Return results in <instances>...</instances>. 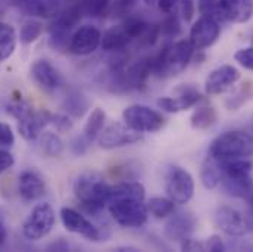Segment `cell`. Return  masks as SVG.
I'll return each instance as SVG.
<instances>
[{"label": "cell", "mask_w": 253, "mask_h": 252, "mask_svg": "<svg viewBox=\"0 0 253 252\" xmlns=\"http://www.w3.org/2000/svg\"><path fill=\"white\" fill-rule=\"evenodd\" d=\"M105 121H106V114L102 108H94L87 121H85V126H84V130H83V134L87 140L93 142L96 140L100 133L103 131V127H105Z\"/></svg>", "instance_id": "cell-29"}, {"label": "cell", "mask_w": 253, "mask_h": 252, "mask_svg": "<svg viewBox=\"0 0 253 252\" xmlns=\"http://www.w3.org/2000/svg\"><path fill=\"white\" fill-rule=\"evenodd\" d=\"M161 28V34L168 37V39H172V37H177L180 34V21L177 18L175 13H169L168 18H165V21L159 25Z\"/></svg>", "instance_id": "cell-36"}, {"label": "cell", "mask_w": 253, "mask_h": 252, "mask_svg": "<svg viewBox=\"0 0 253 252\" xmlns=\"http://www.w3.org/2000/svg\"><path fill=\"white\" fill-rule=\"evenodd\" d=\"M19 9L33 18H55L62 10V0H25L19 4Z\"/></svg>", "instance_id": "cell-20"}, {"label": "cell", "mask_w": 253, "mask_h": 252, "mask_svg": "<svg viewBox=\"0 0 253 252\" xmlns=\"http://www.w3.org/2000/svg\"><path fill=\"white\" fill-rule=\"evenodd\" d=\"M52 120V114L49 111H33L28 117H25L24 120L18 121V130L21 133V136L25 140H36L40 137L42 131L44 130V127L50 124Z\"/></svg>", "instance_id": "cell-18"}, {"label": "cell", "mask_w": 253, "mask_h": 252, "mask_svg": "<svg viewBox=\"0 0 253 252\" xmlns=\"http://www.w3.org/2000/svg\"><path fill=\"white\" fill-rule=\"evenodd\" d=\"M4 242H6V229H4L3 223L0 221V248L4 245Z\"/></svg>", "instance_id": "cell-51"}, {"label": "cell", "mask_w": 253, "mask_h": 252, "mask_svg": "<svg viewBox=\"0 0 253 252\" xmlns=\"http://www.w3.org/2000/svg\"><path fill=\"white\" fill-rule=\"evenodd\" d=\"M108 208L115 223L126 229H137L144 226L149 217V211L144 201L138 199H111L108 202Z\"/></svg>", "instance_id": "cell-5"}, {"label": "cell", "mask_w": 253, "mask_h": 252, "mask_svg": "<svg viewBox=\"0 0 253 252\" xmlns=\"http://www.w3.org/2000/svg\"><path fill=\"white\" fill-rule=\"evenodd\" d=\"M248 201V211L245 215V223H246V229L248 230H253V190L251 195L246 198Z\"/></svg>", "instance_id": "cell-47"}, {"label": "cell", "mask_w": 253, "mask_h": 252, "mask_svg": "<svg viewBox=\"0 0 253 252\" xmlns=\"http://www.w3.org/2000/svg\"><path fill=\"white\" fill-rule=\"evenodd\" d=\"M33 111H34V108L25 101H16V102H12L6 106V112L9 115H12L13 118H16L18 121L28 117Z\"/></svg>", "instance_id": "cell-35"}, {"label": "cell", "mask_w": 253, "mask_h": 252, "mask_svg": "<svg viewBox=\"0 0 253 252\" xmlns=\"http://www.w3.org/2000/svg\"><path fill=\"white\" fill-rule=\"evenodd\" d=\"M213 218L216 227L221 229L230 238H239L245 235V232L248 230L245 223V215L233 206H227V205L218 206Z\"/></svg>", "instance_id": "cell-16"}, {"label": "cell", "mask_w": 253, "mask_h": 252, "mask_svg": "<svg viewBox=\"0 0 253 252\" xmlns=\"http://www.w3.org/2000/svg\"><path fill=\"white\" fill-rule=\"evenodd\" d=\"M180 247H181V251H205V244L191 238L181 242Z\"/></svg>", "instance_id": "cell-46"}, {"label": "cell", "mask_w": 253, "mask_h": 252, "mask_svg": "<svg viewBox=\"0 0 253 252\" xmlns=\"http://www.w3.org/2000/svg\"><path fill=\"white\" fill-rule=\"evenodd\" d=\"M13 164H15L13 155L9 151H6V149H0V176L4 171H7L9 168H12Z\"/></svg>", "instance_id": "cell-45"}, {"label": "cell", "mask_w": 253, "mask_h": 252, "mask_svg": "<svg viewBox=\"0 0 253 252\" xmlns=\"http://www.w3.org/2000/svg\"><path fill=\"white\" fill-rule=\"evenodd\" d=\"M10 1H12V3H15V4H18V6H19V4H21V3H24V1H25V0H10Z\"/></svg>", "instance_id": "cell-53"}, {"label": "cell", "mask_w": 253, "mask_h": 252, "mask_svg": "<svg viewBox=\"0 0 253 252\" xmlns=\"http://www.w3.org/2000/svg\"><path fill=\"white\" fill-rule=\"evenodd\" d=\"M205 244V251L211 252H224L227 251V245L224 244V241L221 239V236L218 235H212L211 238H208Z\"/></svg>", "instance_id": "cell-44"}, {"label": "cell", "mask_w": 253, "mask_h": 252, "mask_svg": "<svg viewBox=\"0 0 253 252\" xmlns=\"http://www.w3.org/2000/svg\"><path fill=\"white\" fill-rule=\"evenodd\" d=\"M251 131L253 133V118H252V123H251Z\"/></svg>", "instance_id": "cell-54"}, {"label": "cell", "mask_w": 253, "mask_h": 252, "mask_svg": "<svg viewBox=\"0 0 253 252\" xmlns=\"http://www.w3.org/2000/svg\"><path fill=\"white\" fill-rule=\"evenodd\" d=\"M123 121L137 133H156L165 124V118L158 111L140 103L126 106Z\"/></svg>", "instance_id": "cell-7"}, {"label": "cell", "mask_w": 253, "mask_h": 252, "mask_svg": "<svg viewBox=\"0 0 253 252\" xmlns=\"http://www.w3.org/2000/svg\"><path fill=\"white\" fill-rule=\"evenodd\" d=\"M221 168L216 159H213L212 156H208V159L202 164L200 168V182L203 185V188L208 190H213L215 188L219 186L221 183Z\"/></svg>", "instance_id": "cell-26"}, {"label": "cell", "mask_w": 253, "mask_h": 252, "mask_svg": "<svg viewBox=\"0 0 253 252\" xmlns=\"http://www.w3.org/2000/svg\"><path fill=\"white\" fill-rule=\"evenodd\" d=\"M56 215L50 203H39L33 208L22 224V235L30 241H40L50 235Z\"/></svg>", "instance_id": "cell-6"}, {"label": "cell", "mask_w": 253, "mask_h": 252, "mask_svg": "<svg viewBox=\"0 0 253 252\" xmlns=\"http://www.w3.org/2000/svg\"><path fill=\"white\" fill-rule=\"evenodd\" d=\"M16 43H18V36L13 25L0 21V62L9 59L13 55L16 49Z\"/></svg>", "instance_id": "cell-25"}, {"label": "cell", "mask_w": 253, "mask_h": 252, "mask_svg": "<svg viewBox=\"0 0 253 252\" xmlns=\"http://www.w3.org/2000/svg\"><path fill=\"white\" fill-rule=\"evenodd\" d=\"M90 143H91V142L87 140V139L84 137V134H83V136H77V137H74L72 142H71V152H72L75 156H83V155L87 152Z\"/></svg>", "instance_id": "cell-41"}, {"label": "cell", "mask_w": 253, "mask_h": 252, "mask_svg": "<svg viewBox=\"0 0 253 252\" xmlns=\"http://www.w3.org/2000/svg\"><path fill=\"white\" fill-rule=\"evenodd\" d=\"M131 39L128 36V33L126 31L124 25H115L111 27L109 30H106L102 34V49L105 52H111V53H121L124 52L126 48L129 46Z\"/></svg>", "instance_id": "cell-21"}, {"label": "cell", "mask_w": 253, "mask_h": 252, "mask_svg": "<svg viewBox=\"0 0 253 252\" xmlns=\"http://www.w3.org/2000/svg\"><path fill=\"white\" fill-rule=\"evenodd\" d=\"M225 19L236 24L248 22L253 15V0H221Z\"/></svg>", "instance_id": "cell-22"}, {"label": "cell", "mask_w": 253, "mask_h": 252, "mask_svg": "<svg viewBox=\"0 0 253 252\" xmlns=\"http://www.w3.org/2000/svg\"><path fill=\"white\" fill-rule=\"evenodd\" d=\"M135 3L137 0H112L109 10L114 16H124L129 13V10L135 6Z\"/></svg>", "instance_id": "cell-38"}, {"label": "cell", "mask_w": 253, "mask_h": 252, "mask_svg": "<svg viewBox=\"0 0 253 252\" xmlns=\"http://www.w3.org/2000/svg\"><path fill=\"white\" fill-rule=\"evenodd\" d=\"M197 226V218L190 211H181L177 214H171V218L167 221L164 227V235L167 239L181 244L186 239L191 238L194 229Z\"/></svg>", "instance_id": "cell-14"}, {"label": "cell", "mask_w": 253, "mask_h": 252, "mask_svg": "<svg viewBox=\"0 0 253 252\" xmlns=\"http://www.w3.org/2000/svg\"><path fill=\"white\" fill-rule=\"evenodd\" d=\"M251 96H252V93H251V90H249V86H246V87H243V89L237 93V96H233V98L227 102V106H228L230 109H236V108H239L240 105H243V102H246Z\"/></svg>", "instance_id": "cell-43"}, {"label": "cell", "mask_w": 253, "mask_h": 252, "mask_svg": "<svg viewBox=\"0 0 253 252\" xmlns=\"http://www.w3.org/2000/svg\"><path fill=\"white\" fill-rule=\"evenodd\" d=\"M197 6H199L200 15L211 16V18L216 19L218 22L227 21V19H225V13H224L221 0H199Z\"/></svg>", "instance_id": "cell-33"}, {"label": "cell", "mask_w": 253, "mask_h": 252, "mask_svg": "<svg viewBox=\"0 0 253 252\" xmlns=\"http://www.w3.org/2000/svg\"><path fill=\"white\" fill-rule=\"evenodd\" d=\"M117 251H137V248H132V247H120V248H117Z\"/></svg>", "instance_id": "cell-52"}, {"label": "cell", "mask_w": 253, "mask_h": 252, "mask_svg": "<svg viewBox=\"0 0 253 252\" xmlns=\"http://www.w3.org/2000/svg\"><path fill=\"white\" fill-rule=\"evenodd\" d=\"M253 155V134L234 130L213 139L209 146V156L213 159L249 158Z\"/></svg>", "instance_id": "cell-3"}, {"label": "cell", "mask_w": 253, "mask_h": 252, "mask_svg": "<svg viewBox=\"0 0 253 252\" xmlns=\"http://www.w3.org/2000/svg\"><path fill=\"white\" fill-rule=\"evenodd\" d=\"M222 190L231 198H248L253 190V180L251 176L242 177H221Z\"/></svg>", "instance_id": "cell-23"}, {"label": "cell", "mask_w": 253, "mask_h": 252, "mask_svg": "<svg viewBox=\"0 0 253 252\" xmlns=\"http://www.w3.org/2000/svg\"><path fill=\"white\" fill-rule=\"evenodd\" d=\"M15 145V134L12 127L0 123V148H12Z\"/></svg>", "instance_id": "cell-40"}, {"label": "cell", "mask_w": 253, "mask_h": 252, "mask_svg": "<svg viewBox=\"0 0 253 252\" xmlns=\"http://www.w3.org/2000/svg\"><path fill=\"white\" fill-rule=\"evenodd\" d=\"M181 13L186 21H190L194 15V0H180Z\"/></svg>", "instance_id": "cell-48"}, {"label": "cell", "mask_w": 253, "mask_h": 252, "mask_svg": "<svg viewBox=\"0 0 253 252\" xmlns=\"http://www.w3.org/2000/svg\"><path fill=\"white\" fill-rule=\"evenodd\" d=\"M240 80V71L233 65H221L211 71L205 80V92L208 95H221Z\"/></svg>", "instance_id": "cell-15"}, {"label": "cell", "mask_w": 253, "mask_h": 252, "mask_svg": "<svg viewBox=\"0 0 253 252\" xmlns=\"http://www.w3.org/2000/svg\"><path fill=\"white\" fill-rule=\"evenodd\" d=\"M42 33H43V25L39 21L25 22L22 25V28H21V33H19L21 43H24V45H33L34 42L39 40V37L42 36Z\"/></svg>", "instance_id": "cell-34"}, {"label": "cell", "mask_w": 253, "mask_h": 252, "mask_svg": "<svg viewBox=\"0 0 253 252\" xmlns=\"http://www.w3.org/2000/svg\"><path fill=\"white\" fill-rule=\"evenodd\" d=\"M174 98L169 96H164L159 98L156 101L158 106L161 109H164L165 112H171V114H177L181 111H186L191 106H194L199 101H200V93L196 87L190 86V84H183L178 86L174 90Z\"/></svg>", "instance_id": "cell-13"}, {"label": "cell", "mask_w": 253, "mask_h": 252, "mask_svg": "<svg viewBox=\"0 0 253 252\" xmlns=\"http://www.w3.org/2000/svg\"><path fill=\"white\" fill-rule=\"evenodd\" d=\"M83 9L78 3L62 9L49 25V43L55 50L68 49L69 39L81 21Z\"/></svg>", "instance_id": "cell-4"}, {"label": "cell", "mask_w": 253, "mask_h": 252, "mask_svg": "<svg viewBox=\"0 0 253 252\" xmlns=\"http://www.w3.org/2000/svg\"><path fill=\"white\" fill-rule=\"evenodd\" d=\"M61 215V221H62L63 227L74 235L83 236L87 241L91 242H99L102 241V232L100 229L93 224L84 214H81L80 211L74 209V208H68L63 206L59 212Z\"/></svg>", "instance_id": "cell-9"}, {"label": "cell", "mask_w": 253, "mask_h": 252, "mask_svg": "<svg viewBox=\"0 0 253 252\" xmlns=\"http://www.w3.org/2000/svg\"><path fill=\"white\" fill-rule=\"evenodd\" d=\"M84 13L93 18L103 16L112 4V0H77Z\"/></svg>", "instance_id": "cell-32"}, {"label": "cell", "mask_w": 253, "mask_h": 252, "mask_svg": "<svg viewBox=\"0 0 253 252\" xmlns=\"http://www.w3.org/2000/svg\"><path fill=\"white\" fill-rule=\"evenodd\" d=\"M47 251H69V244L63 239H58L47 247Z\"/></svg>", "instance_id": "cell-50"}, {"label": "cell", "mask_w": 253, "mask_h": 252, "mask_svg": "<svg viewBox=\"0 0 253 252\" xmlns=\"http://www.w3.org/2000/svg\"><path fill=\"white\" fill-rule=\"evenodd\" d=\"M194 48L190 40H180L164 48L153 58V74L159 78H169L181 74L193 58Z\"/></svg>", "instance_id": "cell-2"}, {"label": "cell", "mask_w": 253, "mask_h": 252, "mask_svg": "<svg viewBox=\"0 0 253 252\" xmlns=\"http://www.w3.org/2000/svg\"><path fill=\"white\" fill-rule=\"evenodd\" d=\"M234 59L243 68L253 71V48H245V49L237 50L234 55Z\"/></svg>", "instance_id": "cell-39"}, {"label": "cell", "mask_w": 253, "mask_h": 252, "mask_svg": "<svg viewBox=\"0 0 253 252\" xmlns=\"http://www.w3.org/2000/svg\"><path fill=\"white\" fill-rule=\"evenodd\" d=\"M218 121V114L213 106H199L190 117V124L194 130H208Z\"/></svg>", "instance_id": "cell-28"}, {"label": "cell", "mask_w": 253, "mask_h": 252, "mask_svg": "<svg viewBox=\"0 0 253 252\" xmlns=\"http://www.w3.org/2000/svg\"><path fill=\"white\" fill-rule=\"evenodd\" d=\"M40 148L47 156H61L63 152V142L56 133L46 131L40 134Z\"/></svg>", "instance_id": "cell-31"}, {"label": "cell", "mask_w": 253, "mask_h": 252, "mask_svg": "<svg viewBox=\"0 0 253 252\" xmlns=\"http://www.w3.org/2000/svg\"><path fill=\"white\" fill-rule=\"evenodd\" d=\"M146 206L155 218H167L172 212H175V202L169 198H150Z\"/></svg>", "instance_id": "cell-30"}, {"label": "cell", "mask_w": 253, "mask_h": 252, "mask_svg": "<svg viewBox=\"0 0 253 252\" xmlns=\"http://www.w3.org/2000/svg\"><path fill=\"white\" fill-rule=\"evenodd\" d=\"M102 43V31L94 25L78 27L68 43V50L77 56H87L97 50Z\"/></svg>", "instance_id": "cell-10"}, {"label": "cell", "mask_w": 253, "mask_h": 252, "mask_svg": "<svg viewBox=\"0 0 253 252\" xmlns=\"http://www.w3.org/2000/svg\"><path fill=\"white\" fill-rule=\"evenodd\" d=\"M19 195L24 201L27 202H33L40 199L44 192H46V185L43 177L34 171V170H25L21 176H19Z\"/></svg>", "instance_id": "cell-19"}, {"label": "cell", "mask_w": 253, "mask_h": 252, "mask_svg": "<svg viewBox=\"0 0 253 252\" xmlns=\"http://www.w3.org/2000/svg\"><path fill=\"white\" fill-rule=\"evenodd\" d=\"M111 188L100 173L85 171L75 179L74 195L88 212L99 214L108 205Z\"/></svg>", "instance_id": "cell-1"}, {"label": "cell", "mask_w": 253, "mask_h": 252, "mask_svg": "<svg viewBox=\"0 0 253 252\" xmlns=\"http://www.w3.org/2000/svg\"><path fill=\"white\" fill-rule=\"evenodd\" d=\"M120 198H129V199L144 201L146 189L140 182H121V183L111 188L109 201L111 199H120Z\"/></svg>", "instance_id": "cell-27"}, {"label": "cell", "mask_w": 253, "mask_h": 252, "mask_svg": "<svg viewBox=\"0 0 253 252\" xmlns=\"http://www.w3.org/2000/svg\"><path fill=\"white\" fill-rule=\"evenodd\" d=\"M88 106H90L88 99L80 90L72 89L66 93V98L63 101V108L71 117H74V118L84 117V114L88 111Z\"/></svg>", "instance_id": "cell-24"}, {"label": "cell", "mask_w": 253, "mask_h": 252, "mask_svg": "<svg viewBox=\"0 0 253 252\" xmlns=\"http://www.w3.org/2000/svg\"><path fill=\"white\" fill-rule=\"evenodd\" d=\"M140 134L141 133L134 131L132 128L126 126L124 121L123 123H114L100 133L99 145L102 149L112 151L117 148H123V146L137 143L141 139Z\"/></svg>", "instance_id": "cell-12"}, {"label": "cell", "mask_w": 253, "mask_h": 252, "mask_svg": "<svg viewBox=\"0 0 253 252\" xmlns=\"http://www.w3.org/2000/svg\"><path fill=\"white\" fill-rule=\"evenodd\" d=\"M165 192L175 203H187L194 195V180L187 170L171 167L165 174Z\"/></svg>", "instance_id": "cell-8"}, {"label": "cell", "mask_w": 253, "mask_h": 252, "mask_svg": "<svg viewBox=\"0 0 253 252\" xmlns=\"http://www.w3.org/2000/svg\"><path fill=\"white\" fill-rule=\"evenodd\" d=\"M228 248L236 250V251H253V244L246 242V241H237V242H233L231 245H227V250Z\"/></svg>", "instance_id": "cell-49"}, {"label": "cell", "mask_w": 253, "mask_h": 252, "mask_svg": "<svg viewBox=\"0 0 253 252\" xmlns=\"http://www.w3.org/2000/svg\"><path fill=\"white\" fill-rule=\"evenodd\" d=\"M50 126H53L58 131H68L72 128V121L68 115L63 114H52V120H50Z\"/></svg>", "instance_id": "cell-42"}, {"label": "cell", "mask_w": 253, "mask_h": 252, "mask_svg": "<svg viewBox=\"0 0 253 252\" xmlns=\"http://www.w3.org/2000/svg\"><path fill=\"white\" fill-rule=\"evenodd\" d=\"M31 77L44 92H55L62 83L59 71L47 59H37L31 65Z\"/></svg>", "instance_id": "cell-17"}, {"label": "cell", "mask_w": 253, "mask_h": 252, "mask_svg": "<svg viewBox=\"0 0 253 252\" xmlns=\"http://www.w3.org/2000/svg\"><path fill=\"white\" fill-rule=\"evenodd\" d=\"M143 1L146 4H149V6L156 7L159 12H162L165 15L174 13L175 12V7L180 3V0H143Z\"/></svg>", "instance_id": "cell-37"}, {"label": "cell", "mask_w": 253, "mask_h": 252, "mask_svg": "<svg viewBox=\"0 0 253 252\" xmlns=\"http://www.w3.org/2000/svg\"><path fill=\"white\" fill-rule=\"evenodd\" d=\"M221 34V25L216 19L202 15L190 28V42L194 49L202 50L211 48Z\"/></svg>", "instance_id": "cell-11"}]
</instances>
